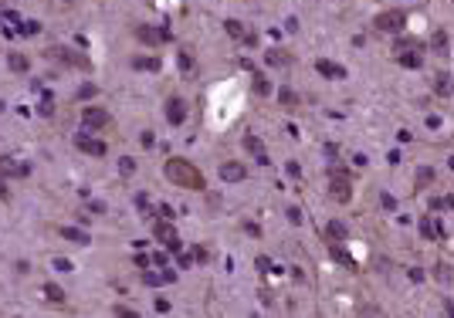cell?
<instances>
[{"label":"cell","mask_w":454,"mask_h":318,"mask_svg":"<svg viewBox=\"0 0 454 318\" xmlns=\"http://www.w3.org/2000/svg\"><path fill=\"white\" fill-rule=\"evenodd\" d=\"M166 179L173 183V186H183V190H204L207 183H204V173L190 162V159H170L166 162Z\"/></svg>","instance_id":"6da1fadb"},{"label":"cell","mask_w":454,"mask_h":318,"mask_svg":"<svg viewBox=\"0 0 454 318\" xmlns=\"http://www.w3.org/2000/svg\"><path fill=\"white\" fill-rule=\"evenodd\" d=\"M403 14L400 10H383L377 17V31H383V34H397V31H403Z\"/></svg>","instance_id":"7a4b0ae2"},{"label":"cell","mask_w":454,"mask_h":318,"mask_svg":"<svg viewBox=\"0 0 454 318\" xmlns=\"http://www.w3.org/2000/svg\"><path fill=\"white\" fill-rule=\"evenodd\" d=\"M332 196L339 200V203H349L353 200V186H349V176H342V173H332Z\"/></svg>","instance_id":"3957f363"},{"label":"cell","mask_w":454,"mask_h":318,"mask_svg":"<svg viewBox=\"0 0 454 318\" xmlns=\"http://www.w3.org/2000/svg\"><path fill=\"white\" fill-rule=\"evenodd\" d=\"M152 234L163 240V244H166L170 250H180V237H176V230H173V227H170L166 220H156V224H152Z\"/></svg>","instance_id":"277c9868"},{"label":"cell","mask_w":454,"mask_h":318,"mask_svg":"<svg viewBox=\"0 0 454 318\" xmlns=\"http://www.w3.org/2000/svg\"><path fill=\"white\" fill-rule=\"evenodd\" d=\"M81 122H85V125H92V129H105L112 119H109V112H102V108H95V105H92V108H85V112H81Z\"/></svg>","instance_id":"5b68a950"},{"label":"cell","mask_w":454,"mask_h":318,"mask_svg":"<svg viewBox=\"0 0 454 318\" xmlns=\"http://www.w3.org/2000/svg\"><path fill=\"white\" fill-rule=\"evenodd\" d=\"M244 176H247L244 162H224V166H221V179H224V183H241Z\"/></svg>","instance_id":"8992f818"},{"label":"cell","mask_w":454,"mask_h":318,"mask_svg":"<svg viewBox=\"0 0 454 318\" xmlns=\"http://www.w3.org/2000/svg\"><path fill=\"white\" fill-rule=\"evenodd\" d=\"M315 71L325 75V78H346V68L336 65V61H329V58H319V61H315Z\"/></svg>","instance_id":"52a82bcc"},{"label":"cell","mask_w":454,"mask_h":318,"mask_svg":"<svg viewBox=\"0 0 454 318\" xmlns=\"http://www.w3.org/2000/svg\"><path fill=\"white\" fill-rule=\"evenodd\" d=\"M166 119H170L173 125H180V122L187 119V102H183V98H170V102H166Z\"/></svg>","instance_id":"ba28073f"},{"label":"cell","mask_w":454,"mask_h":318,"mask_svg":"<svg viewBox=\"0 0 454 318\" xmlns=\"http://www.w3.org/2000/svg\"><path fill=\"white\" fill-rule=\"evenodd\" d=\"M75 146L81 153H88V156H105V142L102 139H88V136H78Z\"/></svg>","instance_id":"9c48e42d"},{"label":"cell","mask_w":454,"mask_h":318,"mask_svg":"<svg viewBox=\"0 0 454 318\" xmlns=\"http://www.w3.org/2000/svg\"><path fill=\"white\" fill-rule=\"evenodd\" d=\"M55 54H58L65 65H75V68H92V65H88V58H81V54L68 51V48H55Z\"/></svg>","instance_id":"30bf717a"},{"label":"cell","mask_w":454,"mask_h":318,"mask_svg":"<svg viewBox=\"0 0 454 318\" xmlns=\"http://www.w3.org/2000/svg\"><path fill=\"white\" fill-rule=\"evenodd\" d=\"M224 27H227V34H230V37H237V41H247V44H254V41H258L254 34H247V31L241 27V20H227Z\"/></svg>","instance_id":"8fae6325"},{"label":"cell","mask_w":454,"mask_h":318,"mask_svg":"<svg viewBox=\"0 0 454 318\" xmlns=\"http://www.w3.org/2000/svg\"><path fill=\"white\" fill-rule=\"evenodd\" d=\"M325 234H329L332 244H342V240L349 237V230H346V224H342V220H332V224L325 227Z\"/></svg>","instance_id":"7c38bea8"},{"label":"cell","mask_w":454,"mask_h":318,"mask_svg":"<svg viewBox=\"0 0 454 318\" xmlns=\"http://www.w3.org/2000/svg\"><path fill=\"white\" fill-rule=\"evenodd\" d=\"M420 234H424L427 240H441V237H444V230H441L431 217H424V220H420Z\"/></svg>","instance_id":"4fadbf2b"},{"label":"cell","mask_w":454,"mask_h":318,"mask_svg":"<svg viewBox=\"0 0 454 318\" xmlns=\"http://www.w3.org/2000/svg\"><path fill=\"white\" fill-rule=\"evenodd\" d=\"M143 281L146 284H166V281H173V271H143Z\"/></svg>","instance_id":"5bb4252c"},{"label":"cell","mask_w":454,"mask_h":318,"mask_svg":"<svg viewBox=\"0 0 454 318\" xmlns=\"http://www.w3.org/2000/svg\"><path fill=\"white\" fill-rule=\"evenodd\" d=\"M397 61H400L403 68H420V65H424V58H420L417 51H400V54H397Z\"/></svg>","instance_id":"9a60e30c"},{"label":"cell","mask_w":454,"mask_h":318,"mask_svg":"<svg viewBox=\"0 0 454 318\" xmlns=\"http://www.w3.org/2000/svg\"><path fill=\"white\" fill-rule=\"evenodd\" d=\"M414 183H417L420 190H424V186H431V183H434V169H431V166H420V169L414 173Z\"/></svg>","instance_id":"2e32d148"},{"label":"cell","mask_w":454,"mask_h":318,"mask_svg":"<svg viewBox=\"0 0 454 318\" xmlns=\"http://www.w3.org/2000/svg\"><path fill=\"white\" fill-rule=\"evenodd\" d=\"M61 234H65V240H72V244H88V234L85 230H78V227H61Z\"/></svg>","instance_id":"e0dca14e"},{"label":"cell","mask_w":454,"mask_h":318,"mask_svg":"<svg viewBox=\"0 0 454 318\" xmlns=\"http://www.w3.org/2000/svg\"><path fill=\"white\" fill-rule=\"evenodd\" d=\"M434 91H437V95H451L454 91L451 75H437V78H434Z\"/></svg>","instance_id":"ac0fdd59"},{"label":"cell","mask_w":454,"mask_h":318,"mask_svg":"<svg viewBox=\"0 0 454 318\" xmlns=\"http://www.w3.org/2000/svg\"><path fill=\"white\" fill-rule=\"evenodd\" d=\"M265 58H268V65H271V68H282V65H288V58H285V54H282L278 48H271V51H268Z\"/></svg>","instance_id":"d6986e66"},{"label":"cell","mask_w":454,"mask_h":318,"mask_svg":"<svg viewBox=\"0 0 454 318\" xmlns=\"http://www.w3.org/2000/svg\"><path fill=\"white\" fill-rule=\"evenodd\" d=\"M420 48H424V44H420L417 37H403V41L397 44V51H417V54H420Z\"/></svg>","instance_id":"ffe728a7"},{"label":"cell","mask_w":454,"mask_h":318,"mask_svg":"<svg viewBox=\"0 0 454 318\" xmlns=\"http://www.w3.org/2000/svg\"><path fill=\"white\" fill-rule=\"evenodd\" d=\"M176 61H180V68H183V71H187V75H190V71H193V54H190V51H187V48H183V51H180V54H176Z\"/></svg>","instance_id":"44dd1931"},{"label":"cell","mask_w":454,"mask_h":318,"mask_svg":"<svg viewBox=\"0 0 454 318\" xmlns=\"http://www.w3.org/2000/svg\"><path fill=\"white\" fill-rule=\"evenodd\" d=\"M244 149H247V153L265 156V149H261V139H258V136H244Z\"/></svg>","instance_id":"7402d4cb"},{"label":"cell","mask_w":454,"mask_h":318,"mask_svg":"<svg viewBox=\"0 0 454 318\" xmlns=\"http://www.w3.org/2000/svg\"><path fill=\"white\" fill-rule=\"evenodd\" d=\"M10 68H14V71H27V68H31V61H27L24 54H10Z\"/></svg>","instance_id":"603a6c76"},{"label":"cell","mask_w":454,"mask_h":318,"mask_svg":"<svg viewBox=\"0 0 454 318\" xmlns=\"http://www.w3.org/2000/svg\"><path fill=\"white\" fill-rule=\"evenodd\" d=\"M282 105H285V108H299V95L288 91V88H282Z\"/></svg>","instance_id":"cb8c5ba5"},{"label":"cell","mask_w":454,"mask_h":318,"mask_svg":"<svg viewBox=\"0 0 454 318\" xmlns=\"http://www.w3.org/2000/svg\"><path fill=\"white\" fill-rule=\"evenodd\" d=\"M254 91H258V95H268V91H271V85H268V78L254 75Z\"/></svg>","instance_id":"d4e9b609"},{"label":"cell","mask_w":454,"mask_h":318,"mask_svg":"<svg viewBox=\"0 0 454 318\" xmlns=\"http://www.w3.org/2000/svg\"><path fill=\"white\" fill-rule=\"evenodd\" d=\"M434 48H437V51H448V34H444V31L434 34Z\"/></svg>","instance_id":"484cf974"},{"label":"cell","mask_w":454,"mask_h":318,"mask_svg":"<svg viewBox=\"0 0 454 318\" xmlns=\"http://www.w3.org/2000/svg\"><path fill=\"white\" fill-rule=\"evenodd\" d=\"M44 291H48V298H51V301H65V295H61V288H58V284H48Z\"/></svg>","instance_id":"4316f807"},{"label":"cell","mask_w":454,"mask_h":318,"mask_svg":"<svg viewBox=\"0 0 454 318\" xmlns=\"http://www.w3.org/2000/svg\"><path fill=\"white\" fill-rule=\"evenodd\" d=\"M136 68H159L156 58H136Z\"/></svg>","instance_id":"83f0119b"},{"label":"cell","mask_w":454,"mask_h":318,"mask_svg":"<svg viewBox=\"0 0 454 318\" xmlns=\"http://www.w3.org/2000/svg\"><path fill=\"white\" fill-rule=\"evenodd\" d=\"M288 220H292V224H302V210H299V207H288Z\"/></svg>","instance_id":"f1b7e54d"},{"label":"cell","mask_w":454,"mask_h":318,"mask_svg":"<svg viewBox=\"0 0 454 318\" xmlns=\"http://www.w3.org/2000/svg\"><path fill=\"white\" fill-rule=\"evenodd\" d=\"M20 34H38V24H34V20H24V27H20Z\"/></svg>","instance_id":"f546056e"},{"label":"cell","mask_w":454,"mask_h":318,"mask_svg":"<svg viewBox=\"0 0 454 318\" xmlns=\"http://www.w3.org/2000/svg\"><path fill=\"white\" fill-rule=\"evenodd\" d=\"M10 169H14V159L3 156V159H0V173H10Z\"/></svg>","instance_id":"4dcf8cb0"},{"label":"cell","mask_w":454,"mask_h":318,"mask_svg":"<svg viewBox=\"0 0 454 318\" xmlns=\"http://www.w3.org/2000/svg\"><path fill=\"white\" fill-rule=\"evenodd\" d=\"M115 315H119V318H139L132 308H115Z\"/></svg>","instance_id":"1f68e13d"},{"label":"cell","mask_w":454,"mask_h":318,"mask_svg":"<svg viewBox=\"0 0 454 318\" xmlns=\"http://www.w3.org/2000/svg\"><path fill=\"white\" fill-rule=\"evenodd\" d=\"M383 207H386V210H397V200H393L390 193H383Z\"/></svg>","instance_id":"d6a6232c"},{"label":"cell","mask_w":454,"mask_h":318,"mask_svg":"<svg viewBox=\"0 0 454 318\" xmlns=\"http://www.w3.org/2000/svg\"><path fill=\"white\" fill-rule=\"evenodd\" d=\"M41 112H44V115H51V112H55V105H51V98H44V102H41Z\"/></svg>","instance_id":"836d02e7"},{"label":"cell","mask_w":454,"mask_h":318,"mask_svg":"<svg viewBox=\"0 0 454 318\" xmlns=\"http://www.w3.org/2000/svg\"><path fill=\"white\" fill-rule=\"evenodd\" d=\"M119 166H122V173H132V169H136V162H132V159H122Z\"/></svg>","instance_id":"e575fe53"},{"label":"cell","mask_w":454,"mask_h":318,"mask_svg":"<svg viewBox=\"0 0 454 318\" xmlns=\"http://www.w3.org/2000/svg\"><path fill=\"white\" fill-rule=\"evenodd\" d=\"M431 210H444V196H434L431 200Z\"/></svg>","instance_id":"d590c367"},{"label":"cell","mask_w":454,"mask_h":318,"mask_svg":"<svg viewBox=\"0 0 454 318\" xmlns=\"http://www.w3.org/2000/svg\"><path fill=\"white\" fill-rule=\"evenodd\" d=\"M444 207H448V210H454V193H448V196H444Z\"/></svg>","instance_id":"8d00e7d4"},{"label":"cell","mask_w":454,"mask_h":318,"mask_svg":"<svg viewBox=\"0 0 454 318\" xmlns=\"http://www.w3.org/2000/svg\"><path fill=\"white\" fill-rule=\"evenodd\" d=\"M359 318H379V312H363Z\"/></svg>","instance_id":"74e56055"}]
</instances>
